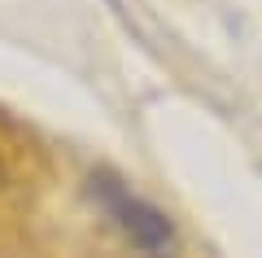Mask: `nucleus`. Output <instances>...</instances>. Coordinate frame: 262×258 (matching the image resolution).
Segmentation results:
<instances>
[{
  "instance_id": "1",
  "label": "nucleus",
  "mask_w": 262,
  "mask_h": 258,
  "mask_svg": "<svg viewBox=\"0 0 262 258\" xmlns=\"http://www.w3.org/2000/svg\"><path fill=\"white\" fill-rule=\"evenodd\" d=\"M92 193L101 202V210L114 219V228L122 232V241L136 249V258H175V223L153 202H144L140 193H131L114 175H96Z\"/></svg>"
}]
</instances>
